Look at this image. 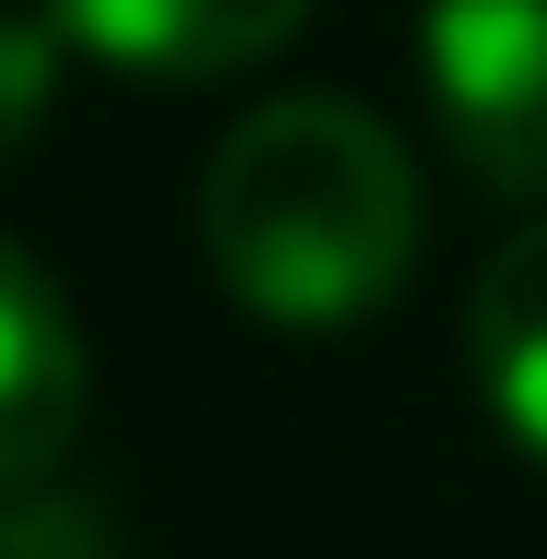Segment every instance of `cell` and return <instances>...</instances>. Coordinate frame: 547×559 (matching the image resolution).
I'll use <instances>...</instances> for the list:
<instances>
[{
	"instance_id": "cell-1",
	"label": "cell",
	"mask_w": 547,
	"mask_h": 559,
	"mask_svg": "<svg viewBox=\"0 0 547 559\" xmlns=\"http://www.w3.org/2000/svg\"><path fill=\"white\" fill-rule=\"evenodd\" d=\"M417 238H429L417 155L357 96H274L203 167V262L238 310L286 334L393 310L417 274Z\"/></svg>"
},
{
	"instance_id": "cell-2",
	"label": "cell",
	"mask_w": 547,
	"mask_h": 559,
	"mask_svg": "<svg viewBox=\"0 0 547 559\" xmlns=\"http://www.w3.org/2000/svg\"><path fill=\"white\" fill-rule=\"evenodd\" d=\"M417 84L476 191L547 203V0H417Z\"/></svg>"
},
{
	"instance_id": "cell-3",
	"label": "cell",
	"mask_w": 547,
	"mask_h": 559,
	"mask_svg": "<svg viewBox=\"0 0 547 559\" xmlns=\"http://www.w3.org/2000/svg\"><path fill=\"white\" fill-rule=\"evenodd\" d=\"M48 24L96 72H131V84H226V72L274 60L310 24V0H48Z\"/></svg>"
},
{
	"instance_id": "cell-4",
	"label": "cell",
	"mask_w": 547,
	"mask_h": 559,
	"mask_svg": "<svg viewBox=\"0 0 547 559\" xmlns=\"http://www.w3.org/2000/svg\"><path fill=\"white\" fill-rule=\"evenodd\" d=\"M72 441H84V322L60 274L24 238H0V488H36Z\"/></svg>"
},
{
	"instance_id": "cell-5",
	"label": "cell",
	"mask_w": 547,
	"mask_h": 559,
	"mask_svg": "<svg viewBox=\"0 0 547 559\" xmlns=\"http://www.w3.org/2000/svg\"><path fill=\"white\" fill-rule=\"evenodd\" d=\"M464 369H476V405L500 417V441L547 464V215L512 226V238L476 262V298H464Z\"/></svg>"
},
{
	"instance_id": "cell-6",
	"label": "cell",
	"mask_w": 547,
	"mask_h": 559,
	"mask_svg": "<svg viewBox=\"0 0 547 559\" xmlns=\"http://www.w3.org/2000/svg\"><path fill=\"white\" fill-rule=\"evenodd\" d=\"M60 60H72V36L48 12H0V167L60 119Z\"/></svg>"
}]
</instances>
